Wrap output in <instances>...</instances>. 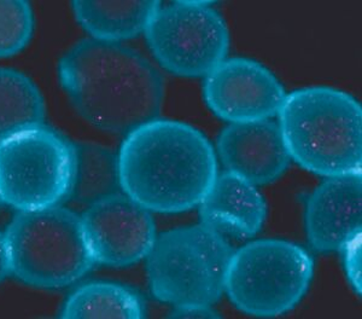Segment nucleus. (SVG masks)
Returning a JSON list of instances; mask_svg holds the SVG:
<instances>
[{
	"label": "nucleus",
	"instance_id": "f257e3e1",
	"mask_svg": "<svg viewBox=\"0 0 362 319\" xmlns=\"http://www.w3.org/2000/svg\"><path fill=\"white\" fill-rule=\"evenodd\" d=\"M117 163L122 192L165 214L197 207L218 175L216 153L202 132L158 117L127 133Z\"/></svg>",
	"mask_w": 362,
	"mask_h": 319
},
{
	"label": "nucleus",
	"instance_id": "f03ea898",
	"mask_svg": "<svg viewBox=\"0 0 362 319\" xmlns=\"http://www.w3.org/2000/svg\"><path fill=\"white\" fill-rule=\"evenodd\" d=\"M58 75L78 114L103 131L129 133L162 110L165 83L160 73L117 42L83 39L61 58Z\"/></svg>",
	"mask_w": 362,
	"mask_h": 319
},
{
	"label": "nucleus",
	"instance_id": "7ed1b4c3",
	"mask_svg": "<svg viewBox=\"0 0 362 319\" xmlns=\"http://www.w3.org/2000/svg\"><path fill=\"white\" fill-rule=\"evenodd\" d=\"M279 127L290 158L325 178L362 173V108L337 88L305 87L286 95Z\"/></svg>",
	"mask_w": 362,
	"mask_h": 319
},
{
	"label": "nucleus",
	"instance_id": "20e7f679",
	"mask_svg": "<svg viewBox=\"0 0 362 319\" xmlns=\"http://www.w3.org/2000/svg\"><path fill=\"white\" fill-rule=\"evenodd\" d=\"M232 254L226 237L206 225L163 232L146 257L151 293L177 313L211 311L225 293Z\"/></svg>",
	"mask_w": 362,
	"mask_h": 319
},
{
	"label": "nucleus",
	"instance_id": "39448f33",
	"mask_svg": "<svg viewBox=\"0 0 362 319\" xmlns=\"http://www.w3.org/2000/svg\"><path fill=\"white\" fill-rule=\"evenodd\" d=\"M5 238L11 274L28 286H70L95 265L81 216L59 206L18 211Z\"/></svg>",
	"mask_w": 362,
	"mask_h": 319
},
{
	"label": "nucleus",
	"instance_id": "423d86ee",
	"mask_svg": "<svg viewBox=\"0 0 362 319\" xmlns=\"http://www.w3.org/2000/svg\"><path fill=\"white\" fill-rule=\"evenodd\" d=\"M313 274V257L300 245L283 240H254L233 250L225 293L247 315L278 317L300 303Z\"/></svg>",
	"mask_w": 362,
	"mask_h": 319
},
{
	"label": "nucleus",
	"instance_id": "0eeeda50",
	"mask_svg": "<svg viewBox=\"0 0 362 319\" xmlns=\"http://www.w3.org/2000/svg\"><path fill=\"white\" fill-rule=\"evenodd\" d=\"M76 148L45 124L0 141V201L18 211L54 207L69 199Z\"/></svg>",
	"mask_w": 362,
	"mask_h": 319
},
{
	"label": "nucleus",
	"instance_id": "6e6552de",
	"mask_svg": "<svg viewBox=\"0 0 362 319\" xmlns=\"http://www.w3.org/2000/svg\"><path fill=\"white\" fill-rule=\"evenodd\" d=\"M144 34L158 64L184 78L206 76L230 51L226 22L215 8L201 1L160 5Z\"/></svg>",
	"mask_w": 362,
	"mask_h": 319
},
{
	"label": "nucleus",
	"instance_id": "1a4fd4ad",
	"mask_svg": "<svg viewBox=\"0 0 362 319\" xmlns=\"http://www.w3.org/2000/svg\"><path fill=\"white\" fill-rule=\"evenodd\" d=\"M81 221L98 265H134L148 257L156 240V224L151 211L124 192L90 203Z\"/></svg>",
	"mask_w": 362,
	"mask_h": 319
},
{
	"label": "nucleus",
	"instance_id": "9d476101",
	"mask_svg": "<svg viewBox=\"0 0 362 319\" xmlns=\"http://www.w3.org/2000/svg\"><path fill=\"white\" fill-rule=\"evenodd\" d=\"M203 95L210 110L230 124L269 120L286 98L284 87L261 63L228 58L206 75Z\"/></svg>",
	"mask_w": 362,
	"mask_h": 319
},
{
	"label": "nucleus",
	"instance_id": "9b49d317",
	"mask_svg": "<svg viewBox=\"0 0 362 319\" xmlns=\"http://www.w3.org/2000/svg\"><path fill=\"white\" fill-rule=\"evenodd\" d=\"M308 242L320 253L338 252L361 235V174L326 178L305 207Z\"/></svg>",
	"mask_w": 362,
	"mask_h": 319
},
{
	"label": "nucleus",
	"instance_id": "f8f14e48",
	"mask_svg": "<svg viewBox=\"0 0 362 319\" xmlns=\"http://www.w3.org/2000/svg\"><path fill=\"white\" fill-rule=\"evenodd\" d=\"M218 153L228 172L256 187L276 182L293 161L279 124L271 119L228 124L218 136Z\"/></svg>",
	"mask_w": 362,
	"mask_h": 319
},
{
	"label": "nucleus",
	"instance_id": "ddd939ff",
	"mask_svg": "<svg viewBox=\"0 0 362 319\" xmlns=\"http://www.w3.org/2000/svg\"><path fill=\"white\" fill-rule=\"evenodd\" d=\"M198 207L201 224L235 240L256 236L267 218V204L256 185L228 170L216 175Z\"/></svg>",
	"mask_w": 362,
	"mask_h": 319
},
{
	"label": "nucleus",
	"instance_id": "4468645a",
	"mask_svg": "<svg viewBox=\"0 0 362 319\" xmlns=\"http://www.w3.org/2000/svg\"><path fill=\"white\" fill-rule=\"evenodd\" d=\"M160 6V1L155 0H78L73 3L76 20L92 39L117 44L144 33Z\"/></svg>",
	"mask_w": 362,
	"mask_h": 319
},
{
	"label": "nucleus",
	"instance_id": "2eb2a0df",
	"mask_svg": "<svg viewBox=\"0 0 362 319\" xmlns=\"http://www.w3.org/2000/svg\"><path fill=\"white\" fill-rule=\"evenodd\" d=\"M61 317L141 319L146 317V307L136 290L117 283L93 282L80 286L70 295Z\"/></svg>",
	"mask_w": 362,
	"mask_h": 319
},
{
	"label": "nucleus",
	"instance_id": "dca6fc26",
	"mask_svg": "<svg viewBox=\"0 0 362 319\" xmlns=\"http://www.w3.org/2000/svg\"><path fill=\"white\" fill-rule=\"evenodd\" d=\"M45 110L42 92L27 75L0 68V141L44 124Z\"/></svg>",
	"mask_w": 362,
	"mask_h": 319
},
{
	"label": "nucleus",
	"instance_id": "f3484780",
	"mask_svg": "<svg viewBox=\"0 0 362 319\" xmlns=\"http://www.w3.org/2000/svg\"><path fill=\"white\" fill-rule=\"evenodd\" d=\"M76 148V170L71 199L93 203L122 192L117 156L99 145L81 143Z\"/></svg>",
	"mask_w": 362,
	"mask_h": 319
},
{
	"label": "nucleus",
	"instance_id": "a211bd4d",
	"mask_svg": "<svg viewBox=\"0 0 362 319\" xmlns=\"http://www.w3.org/2000/svg\"><path fill=\"white\" fill-rule=\"evenodd\" d=\"M32 8L22 0H0V58L25 49L33 33Z\"/></svg>",
	"mask_w": 362,
	"mask_h": 319
},
{
	"label": "nucleus",
	"instance_id": "6ab92c4d",
	"mask_svg": "<svg viewBox=\"0 0 362 319\" xmlns=\"http://www.w3.org/2000/svg\"><path fill=\"white\" fill-rule=\"evenodd\" d=\"M361 235L355 237L354 240H350L349 243L341 249L346 253V265L348 269L349 277L355 278L356 284L360 286V265H361V257H360V252H361Z\"/></svg>",
	"mask_w": 362,
	"mask_h": 319
},
{
	"label": "nucleus",
	"instance_id": "aec40b11",
	"mask_svg": "<svg viewBox=\"0 0 362 319\" xmlns=\"http://www.w3.org/2000/svg\"><path fill=\"white\" fill-rule=\"evenodd\" d=\"M11 274L10 257H8V245L5 238V232H0V283Z\"/></svg>",
	"mask_w": 362,
	"mask_h": 319
}]
</instances>
